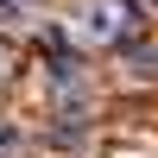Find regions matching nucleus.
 Segmentation results:
<instances>
[{
    "label": "nucleus",
    "mask_w": 158,
    "mask_h": 158,
    "mask_svg": "<svg viewBox=\"0 0 158 158\" xmlns=\"http://www.w3.org/2000/svg\"><path fill=\"white\" fill-rule=\"evenodd\" d=\"M0 6H25V0H0Z\"/></svg>",
    "instance_id": "f03ea898"
},
{
    "label": "nucleus",
    "mask_w": 158,
    "mask_h": 158,
    "mask_svg": "<svg viewBox=\"0 0 158 158\" xmlns=\"http://www.w3.org/2000/svg\"><path fill=\"white\" fill-rule=\"evenodd\" d=\"M82 32L95 38V44L133 38V0H89V6H82Z\"/></svg>",
    "instance_id": "f257e3e1"
}]
</instances>
